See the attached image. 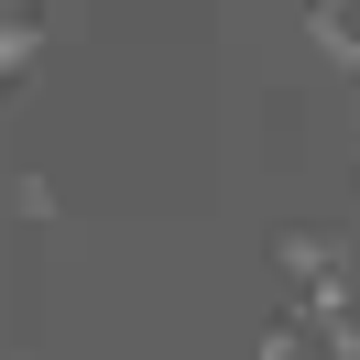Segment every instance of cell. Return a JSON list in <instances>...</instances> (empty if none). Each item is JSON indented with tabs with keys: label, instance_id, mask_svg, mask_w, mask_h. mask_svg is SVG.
<instances>
[{
	"label": "cell",
	"instance_id": "1",
	"mask_svg": "<svg viewBox=\"0 0 360 360\" xmlns=\"http://www.w3.org/2000/svg\"><path fill=\"white\" fill-rule=\"evenodd\" d=\"M262 262L306 295V284H338V273H349V240H338V229H316V219H273V229H262Z\"/></svg>",
	"mask_w": 360,
	"mask_h": 360
},
{
	"label": "cell",
	"instance_id": "2",
	"mask_svg": "<svg viewBox=\"0 0 360 360\" xmlns=\"http://www.w3.org/2000/svg\"><path fill=\"white\" fill-rule=\"evenodd\" d=\"M295 33H306V55L316 66H338L360 88V11H338V0H306V11H295Z\"/></svg>",
	"mask_w": 360,
	"mask_h": 360
},
{
	"label": "cell",
	"instance_id": "3",
	"mask_svg": "<svg viewBox=\"0 0 360 360\" xmlns=\"http://www.w3.org/2000/svg\"><path fill=\"white\" fill-rule=\"evenodd\" d=\"M44 44H55V22L11 0V11H0V77H11V88H33V77H44Z\"/></svg>",
	"mask_w": 360,
	"mask_h": 360
},
{
	"label": "cell",
	"instance_id": "4",
	"mask_svg": "<svg viewBox=\"0 0 360 360\" xmlns=\"http://www.w3.org/2000/svg\"><path fill=\"white\" fill-rule=\"evenodd\" d=\"M0 197H11V219H22V229H55V219H66L55 175H33V164H11V186H0Z\"/></svg>",
	"mask_w": 360,
	"mask_h": 360
},
{
	"label": "cell",
	"instance_id": "5",
	"mask_svg": "<svg viewBox=\"0 0 360 360\" xmlns=\"http://www.w3.org/2000/svg\"><path fill=\"white\" fill-rule=\"evenodd\" d=\"M284 316H306V328H316V338H328V328H338V316H360V273H338V284H306V295H295V306H284Z\"/></svg>",
	"mask_w": 360,
	"mask_h": 360
},
{
	"label": "cell",
	"instance_id": "6",
	"mask_svg": "<svg viewBox=\"0 0 360 360\" xmlns=\"http://www.w3.org/2000/svg\"><path fill=\"white\" fill-rule=\"evenodd\" d=\"M251 360H328V349H316L306 316H262V328H251Z\"/></svg>",
	"mask_w": 360,
	"mask_h": 360
},
{
	"label": "cell",
	"instance_id": "7",
	"mask_svg": "<svg viewBox=\"0 0 360 360\" xmlns=\"http://www.w3.org/2000/svg\"><path fill=\"white\" fill-rule=\"evenodd\" d=\"M316 349H328V360H360V316H338V328L316 338Z\"/></svg>",
	"mask_w": 360,
	"mask_h": 360
},
{
	"label": "cell",
	"instance_id": "8",
	"mask_svg": "<svg viewBox=\"0 0 360 360\" xmlns=\"http://www.w3.org/2000/svg\"><path fill=\"white\" fill-rule=\"evenodd\" d=\"M349 186H360V153H349Z\"/></svg>",
	"mask_w": 360,
	"mask_h": 360
}]
</instances>
